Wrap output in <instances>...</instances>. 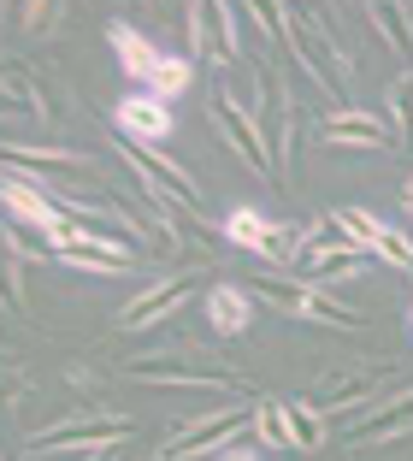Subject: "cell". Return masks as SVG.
<instances>
[{"instance_id":"cell-29","label":"cell","mask_w":413,"mask_h":461,"mask_svg":"<svg viewBox=\"0 0 413 461\" xmlns=\"http://www.w3.org/2000/svg\"><path fill=\"white\" fill-rule=\"evenodd\" d=\"M66 379H71V384H77V391H101V379H94V373H89V366H71V373H66Z\"/></svg>"},{"instance_id":"cell-17","label":"cell","mask_w":413,"mask_h":461,"mask_svg":"<svg viewBox=\"0 0 413 461\" xmlns=\"http://www.w3.org/2000/svg\"><path fill=\"white\" fill-rule=\"evenodd\" d=\"M119 131L124 136H136V142H148V149H154V142H160V136H172V101H160V95H130L119 107Z\"/></svg>"},{"instance_id":"cell-14","label":"cell","mask_w":413,"mask_h":461,"mask_svg":"<svg viewBox=\"0 0 413 461\" xmlns=\"http://www.w3.org/2000/svg\"><path fill=\"white\" fill-rule=\"evenodd\" d=\"M319 149H401V136L390 131L378 113H331V119H319Z\"/></svg>"},{"instance_id":"cell-13","label":"cell","mask_w":413,"mask_h":461,"mask_svg":"<svg viewBox=\"0 0 413 461\" xmlns=\"http://www.w3.org/2000/svg\"><path fill=\"white\" fill-rule=\"evenodd\" d=\"M237 18H242V13H230V6H219V0H201V6H189V30H195V54H207L213 66H237V59H242Z\"/></svg>"},{"instance_id":"cell-10","label":"cell","mask_w":413,"mask_h":461,"mask_svg":"<svg viewBox=\"0 0 413 461\" xmlns=\"http://www.w3.org/2000/svg\"><path fill=\"white\" fill-rule=\"evenodd\" d=\"M390 355H378V361H355L348 366V373H337V379H325L319 391L307 396V402L319 408L325 420H331V414H355V408H366V396L378 391V384H384V373H390Z\"/></svg>"},{"instance_id":"cell-7","label":"cell","mask_w":413,"mask_h":461,"mask_svg":"<svg viewBox=\"0 0 413 461\" xmlns=\"http://www.w3.org/2000/svg\"><path fill=\"white\" fill-rule=\"evenodd\" d=\"M112 154H119V160L130 166L136 177H142L148 190H160V195H172V202H184L189 213H201V184H195V177H189L177 160H166L160 149H148V142H136V136L112 131Z\"/></svg>"},{"instance_id":"cell-12","label":"cell","mask_w":413,"mask_h":461,"mask_svg":"<svg viewBox=\"0 0 413 461\" xmlns=\"http://www.w3.org/2000/svg\"><path fill=\"white\" fill-rule=\"evenodd\" d=\"M337 225L348 230V243H360L373 260H384V267H396V272H413V243L401 237L396 225H384V219H373L366 207H343V213H331Z\"/></svg>"},{"instance_id":"cell-27","label":"cell","mask_w":413,"mask_h":461,"mask_svg":"<svg viewBox=\"0 0 413 461\" xmlns=\"http://www.w3.org/2000/svg\"><path fill=\"white\" fill-rule=\"evenodd\" d=\"M24 391H30L24 366H18V361H6V408H18V402H24Z\"/></svg>"},{"instance_id":"cell-31","label":"cell","mask_w":413,"mask_h":461,"mask_svg":"<svg viewBox=\"0 0 413 461\" xmlns=\"http://www.w3.org/2000/svg\"><path fill=\"white\" fill-rule=\"evenodd\" d=\"M408 338H413V302H408Z\"/></svg>"},{"instance_id":"cell-16","label":"cell","mask_w":413,"mask_h":461,"mask_svg":"<svg viewBox=\"0 0 413 461\" xmlns=\"http://www.w3.org/2000/svg\"><path fill=\"white\" fill-rule=\"evenodd\" d=\"M413 432V391H401L396 402H384V408H373L366 420H355L348 426V444H396V438H408Z\"/></svg>"},{"instance_id":"cell-22","label":"cell","mask_w":413,"mask_h":461,"mask_svg":"<svg viewBox=\"0 0 413 461\" xmlns=\"http://www.w3.org/2000/svg\"><path fill=\"white\" fill-rule=\"evenodd\" d=\"M54 260L83 267V272H124V267H130V255H124V249H107V243H66Z\"/></svg>"},{"instance_id":"cell-15","label":"cell","mask_w":413,"mask_h":461,"mask_svg":"<svg viewBox=\"0 0 413 461\" xmlns=\"http://www.w3.org/2000/svg\"><path fill=\"white\" fill-rule=\"evenodd\" d=\"M6 172H41V177H94V160L77 149H30V142H6Z\"/></svg>"},{"instance_id":"cell-28","label":"cell","mask_w":413,"mask_h":461,"mask_svg":"<svg viewBox=\"0 0 413 461\" xmlns=\"http://www.w3.org/2000/svg\"><path fill=\"white\" fill-rule=\"evenodd\" d=\"M213 461H260V449H248V444H230V449H219Z\"/></svg>"},{"instance_id":"cell-24","label":"cell","mask_w":413,"mask_h":461,"mask_svg":"<svg viewBox=\"0 0 413 461\" xmlns=\"http://www.w3.org/2000/svg\"><path fill=\"white\" fill-rule=\"evenodd\" d=\"M390 119H396V136L401 149H413V66L390 83Z\"/></svg>"},{"instance_id":"cell-25","label":"cell","mask_w":413,"mask_h":461,"mask_svg":"<svg viewBox=\"0 0 413 461\" xmlns=\"http://www.w3.org/2000/svg\"><path fill=\"white\" fill-rule=\"evenodd\" d=\"M6 308L24 313V255L18 249H6Z\"/></svg>"},{"instance_id":"cell-32","label":"cell","mask_w":413,"mask_h":461,"mask_svg":"<svg viewBox=\"0 0 413 461\" xmlns=\"http://www.w3.org/2000/svg\"><path fill=\"white\" fill-rule=\"evenodd\" d=\"M148 461H172V456H160V449H154V456H148Z\"/></svg>"},{"instance_id":"cell-5","label":"cell","mask_w":413,"mask_h":461,"mask_svg":"<svg viewBox=\"0 0 413 461\" xmlns=\"http://www.w3.org/2000/svg\"><path fill=\"white\" fill-rule=\"evenodd\" d=\"M207 119H213L219 142H225V149L237 154L248 172H260V177H272V184H278V166H272V154H266V131H260V113L237 107V101H230V89H219V95L207 101Z\"/></svg>"},{"instance_id":"cell-1","label":"cell","mask_w":413,"mask_h":461,"mask_svg":"<svg viewBox=\"0 0 413 461\" xmlns=\"http://www.w3.org/2000/svg\"><path fill=\"white\" fill-rule=\"evenodd\" d=\"M337 24H343V6H278V30H283L290 59L319 89L348 95L355 89V48H348V36H337Z\"/></svg>"},{"instance_id":"cell-9","label":"cell","mask_w":413,"mask_h":461,"mask_svg":"<svg viewBox=\"0 0 413 461\" xmlns=\"http://www.w3.org/2000/svg\"><path fill=\"white\" fill-rule=\"evenodd\" d=\"M189 296H195V267L166 272V278H154L148 290H136V296L119 308V331H148V326H160V320H172V313L184 308Z\"/></svg>"},{"instance_id":"cell-23","label":"cell","mask_w":413,"mask_h":461,"mask_svg":"<svg viewBox=\"0 0 413 461\" xmlns=\"http://www.w3.org/2000/svg\"><path fill=\"white\" fill-rule=\"evenodd\" d=\"M290 426H295V449H319L325 432H331V420H325L307 396H301V402H290Z\"/></svg>"},{"instance_id":"cell-4","label":"cell","mask_w":413,"mask_h":461,"mask_svg":"<svg viewBox=\"0 0 413 461\" xmlns=\"http://www.w3.org/2000/svg\"><path fill=\"white\" fill-rule=\"evenodd\" d=\"M124 438H130V426L112 420V414H59V420H48L41 432H30V449L36 456H89V449H119Z\"/></svg>"},{"instance_id":"cell-2","label":"cell","mask_w":413,"mask_h":461,"mask_svg":"<svg viewBox=\"0 0 413 461\" xmlns=\"http://www.w3.org/2000/svg\"><path fill=\"white\" fill-rule=\"evenodd\" d=\"M130 373L142 384H189V391H248V379L242 373H230L225 361H213V355L189 349V343H177V349H154V355H136Z\"/></svg>"},{"instance_id":"cell-3","label":"cell","mask_w":413,"mask_h":461,"mask_svg":"<svg viewBox=\"0 0 413 461\" xmlns=\"http://www.w3.org/2000/svg\"><path fill=\"white\" fill-rule=\"evenodd\" d=\"M248 290L260 302H272L278 313H290V320H307V326H337V331H355L360 313L348 308V302L325 296L319 285H307V278H272V272H254Z\"/></svg>"},{"instance_id":"cell-11","label":"cell","mask_w":413,"mask_h":461,"mask_svg":"<svg viewBox=\"0 0 413 461\" xmlns=\"http://www.w3.org/2000/svg\"><path fill=\"white\" fill-rule=\"evenodd\" d=\"M0 119H6V131H18V124H54V101H48V89L36 83V71L24 66V59H6V83H0Z\"/></svg>"},{"instance_id":"cell-21","label":"cell","mask_w":413,"mask_h":461,"mask_svg":"<svg viewBox=\"0 0 413 461\" xmlns=\"http://www.w3.org/2000/svg\"><path fill=\"white\" fill-rule=\"evenodd\" d=\"M360 18L384 36V48L396 59H413V36H408V13H401V6H360Z\"/></svg>"},{"instance_id":"cell-8","label":"cell","mask_w":413,"mask_h":461,"mask_svg":"<svg viewBox=\"0 0 413 461\" xmlns=\"http://www.w3.org/2000/svg\"><path fill=\"white\" fill-rule=\"evenodd\" d=\"M230 243L254 249V255L278 260V267H301V249H307V225H272V219H260L254 207H237V213L225 219Z\"/></svg>"},{"instance_id":"cell-20","label":"cell","mask_w":413,"mask_h":461,"mask_svg":"<svg viewBox=\"0 0 413 461\" xmlns=\"http://www.w3.org/2000/svg\"><path fill=\"white\" fill-rule=\"evenodd\" d=\"M254 432L266 449H295V426H290V402L278 396H254Z\"/></svg>"},{"instance_id":"cell-30","label":"cell","mask_w":413,"mask_h":461,"mask_svg":"<svg viewBox=\"0 0 413 461\" xmlns=\"http://www.w3.org/2000/svg\"><path fill=\"white\" fill-rule=\"evenodd\" d=\"M401 202H408V213H413V177H408V190H401Z\"/></svg>"},{"instance_id":"cell-18","label":"cell","mask_w":413,"mask_h":461,"mask_svg":"<svg viewBox=\"0 0 413 461\" xmlns=\"http://www.w3.org/2000/svg\"><path fill=\"white\" fill-rule=\"evenodd\" d=\"M107 36H112V48H119L124 71H130L136 83H154V71L166 66V54H160V48H154V41H148V36H142L136 24H124V18H119V24L107 30Z\"/></svg>"},{"instance_id":"cell-26","label":"cell","mask_w":413,"mask_h":461,"mask_svg":"<svg viewBox=\"0 0 413 461\" xmlns=\"http://www.w3.org/2000/svg\"><path fill=\"white\" fill-rule=\"evenodd\" d=\"M18 18H24L30 30H59V18H66V6H54V0H41V6H18Z\"/></svg>"},{"instance_id":"cell-19","label":"cell","mask_w":413,"mask_h":461,"mask_svg":"<svg viewBox=\"0 0 413 461\" xmlns=\"http://www.w3.org/2000/svg\"><path fill=\"white\" fill-rule=\"evenodd\" d=\"M248 290H237V285H213L207 290V326L219 331V338H242L248 331Z\"/></svg>"},{"instance_id":"cell-6","label":"cell","mask_w":413,"mask_h":461,"mask_svg":"<svg viewBox=\"0 0 413 461\" xmlns=\"http://www.w3.org/2000/svg\"><path fill=\"white\" fill-rule=\"evenodd\" d=\"M254 426V396L248 402H225V408H213V414H195L189 426H177L172 438L160 444V456H219V449H230V438L237 432H248Z\"/></svg>"}]
</instances>
